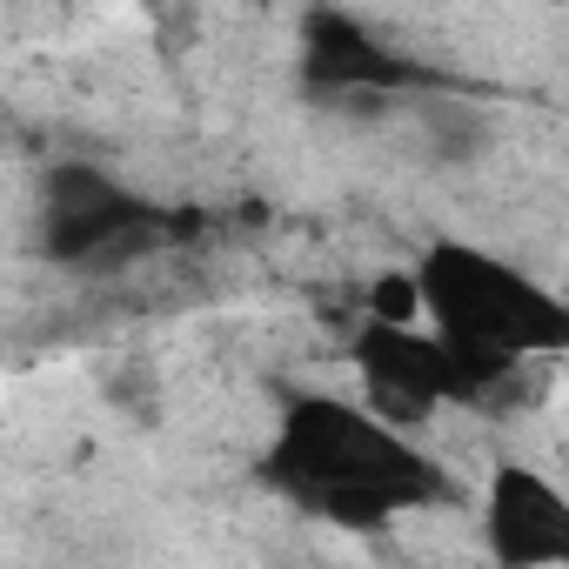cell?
Listing matches in <instances>:
<instances>
[{"instance_id":"3957f363","label":"cell","mask_w":569,"mask_h":569,"mask_svg":"<svg viewBox=\"0 0 569 569\" xmlns=\"http://www.w3.org/2000/svg\"><path fill=\"white\" fill-rule=\"evenodd\" d=\"M349 369H356V382H362V402H369L376 416H389L396 429H422L429 416L469 409V402H482L496 382H509V376L469 362L462 349H449L429 322L396 329V322H369V316H362L356 336H349Z\"/></svg>"},{"instance_id":"6da1fadb","label":"cell","mask_w":569,"mask_h":569,"mask_svg":"<svg viewBox=\"0 0 569 569\" xmlns=\"http://www.w3.org/2000/svg\"><path fill=\"white\" fill-rule=\"evenodd\" d=\"M254 482L349 536H382L462 496L449 462L429 456V442L376 416L362 396H336V389L281 396V416L254 456Z\"/></svg>"},{"instance_id":"8992f818","label":"cell","mask_w":569,"mask_h":569,"mask_svg":"<svg viewBox=\"0 0 569 569\" xmlns=\"http://www.w3.org/2000/svg\"><path fill=\"white\" fill-rule=\"evenodd\" d=\"M302 81L316 94H396V88H416L422 68L409 54H396L369 21L356 14H302Z\"/></svg>"},{"instance_id":"5b68a950","label":"cell","mask_w":569,"mask_h":569,"mask_svg":"<svg viewBox=\"0 0 569 569\" xmlns=\"http://www.w3.org/2000/svg\"><path fill=\"white\" fill-rule=\"evenodd\" d=\"M476 536L489 569H569V489L549 482L536 462L502 456L482 476Z\"/></svg>"},{"instance_id":"52a82bcc","label":"cell","mask_w":569,"mask_h":569,"mask_svg":"<svg viewBox=\"0 0 569 569\" xmlns=\"http://www.w3.org/2000/svg\"><path fill=\"white\" fill-rule=\"evenodd\" d=\"M369 322H396V329H416L422 322V289H416V268H396L369 289Z\"/></svg>"},{"instance_id":"7a4b0ae2","label":"cell","mask_w":569,"mask_h":569,"mask_svg":"<svg viewBox=\"0 0 569 569\" xmlns=\"http://www.w3.org/2000/svg\"><path fill=\"white\" fill-rule=\"evenodd\" d=\"M416 289L422 322L496 376H516L536 356H569V296L476 241H429L416 254Z\"/></svg>"},{"instance_id":"277c9868","label":"cell","mask_w":569,"mask_h":569,"mask_svg":"<svg viewBox=\"0 0 569 569\" xmlns=\"http://www.w3.org/2000/svg\"><path fill=\"white\" fill-rule=\"evenodd\" d=\"M161 214L154 201H141L128 181H114L108 168H88V161H61L48 168L41 181V241L54 261L68 268H88L101 254H121L134 248L141 234H154Z\"/></svg>"}]
</instances>
